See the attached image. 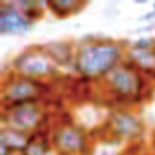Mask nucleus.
<instances>
[{
  "label": "nucleus",
  "mask_w": 155,
  "mask_h": 155,
  "mask_svg": "<svg viewBox=\"0 0 155 155\" xmlns=\"http://www.w3.org/2000/svg\"><path fill=\"white\" fill-rule=\"evenodd\" d=\"M44 49L48 51V55L53 58L57 66H69V64L73 66L75 53L68 42H49L48 46H44Z\"/></svg>",
  "instance_id": "9b49d317"
},
{
  "label": "nucleus",
  "mask_w": 155,
  "mask_h": 155,
  "mask_svg": "<svg viewBox=\"0 0 155 155\" xmlns=\"http://www.w3.org/2000/svg\"><path fill=\"white\" fill-rule=\"evenodd\" d=\"M108 128L110 131L113 133L115 139H120V140H133L140 135L142 131V122L140 119L128 111V110H117L110 115L108 119Z\"/></svg>",
  "instance_id": "0eeeda50"
},
{
  "label": "nucleus",
  "mask_w": 155,
  "mask_h": 155,
  "mask_svg": "<svg viewBox=\"0 0 155 155\" xmlns=\"http://www.w3.org/2000/svg\"><path fill=\"white\" fill-rule=\"evenodd\" d=\"M46 93V84L42 81L28 79L22 75H6L2 82V110L24 102L40 101Z\"/></svg>",
  "instance_id": "39448f33"
},
{
  "label": "nucleus",
  "mask_w": 155,
  "mask_h": 155,
  "mask_svg": "<svg viewBox=\"0 0 155 155\" xmlns=\"http://www.w3.org/2000/svg\"><path fill=\"white\" fill-rule=\"evenodd\" d=\"M151 18H155V11H151V13H148V15L140 17V20H151Z\"/></svg>",
  "instance_id": "2eb2a0df"
},
{
  "label": "nucleus",
  "mask_w": 155,
  "mask_h": 155,
  "mask_svg": "<svg viewBox=\"0 0 155 155\" xmlns=\"http://www.w3.org/2000/svg\"><path fill=\"white\" fill-rule=\"evenodd\" d=\"M51 142L58 155H84L90 148L86 131L73 122L57 126L51 133Z\"/></svg>",
  "instance_id": "423d86ee"
},
{
  "label": "nucleus",
  "mask_w": 155,
  "mask_h": 155,
  "mask_svg": "<svg viewBox=\"0 0 155 155\" xmlns=\"http://www.w3.org/2000/svg\"><path fill=\"white\" fill-rule=\"evenodd\" d=\"M48 155H58V153H57V151H55V148H53V150H51V151H49Z\"/></svg>",
  "instance_id": "dca6fc26"
},
{
  "label": "nucleus",
  "mask_w": 155,
  "mask_h": 155,
  "mask_svg": "<svg viewBox=\"0 0 155 155\" xmlns=\"http://www.w3.org/2000/svg\"><path fill=\"white\" fill-rule=\"evenodd\" d=\"M51 150H53L51 135L38 130V131L29 135V140H28V144H26V148L22 150L20 155H48Z\"/></svg>",
  "instance_id": "1a4fd4ad"
},
{
  "label": "nucleus",
  "mask_w": 155,
  "mask_h": 155,
  "mask_svg": "<svg viewBox=\"0 0 155 155\" xmlns=\"http://www.w3.org/2000/svg\"><path fill=\"white\" fill-rule=\"evenodd\" d=\"M153 11H155V4H153Z\"/></svg>",
  "instance_id": "a211bd4d"
},
{
  "label": "nucleus",
  "mask_w": 155,
  "mask_h": 155,
  "mask_svg": "<svg viewBox=\"0 0 155 155\" xmlns=\"http://www.w3.org/2000/svg\"><path fill=\"white\" fill-rule=\"evenodd\" d=\"M86 8V2H77V0H48L46 9H49L55 17L66 18L73 13H79Z\"/></svg>",
  "instance_id": "ddd939ff"
},
{
  "label": "nucleus",
  "mask_w": 155,
  "mask_h": 155,
  "mask_svg": "<svg viewBox=\"0 0 155 155\" xmlns=\"http://www.w3.org/2000/svg\"><path fill=\"white\" fill-rule=\"evenodd\" d=\"M33 20H29L15 2H2L0 6V33L2 35H26L33 28Z\"/></svg>",
  "instance_id": "6e6552de"
},
{
  "label": "nucleus",
  "mask_w": 155,
  "mask_h": 155,
  "mask_svg": "<svg viewBox=\"0 0 155 155\" xmlns=\"http://www.w3.org/2000/svg\"><path fill=\"white\" fill-rule=\"evenodd\" d=\"M151 148H153V151H155V135H153V140H151Z\"/></svg>",
  "instance_id": "f3484780"
},
{
  "label": "nucleus",
  "mask_w": 155,
  "mask_h": 155,
  "mask_svg": "<svg viewBox=\"0 0 155 155\" xmlns=\"http://www.w3.org/2000/svg\"><path fill=\"white\" fill-rule=\"evenodd\" d=\"M128 60L140 69L142 73L148 75H155V49H146V51H139V49H130L128 51Z\"/></svg>",
  "instance_id": "9d476101"
},
{
  "label": "nucleus",
  "mask_w": 155,
  "mask_h": 155,
  "mask_svg": "<svg viewBox=\"0 0 155 155\" xmlns=\"http://www.w3.org/2000/svg\"><path fill=\"white\" fill-rule=\"evenodd\" d=\"M130 49H139V51H146V49H155V38H139L131 44Z\"/></svg>",
  "instance_id": "4468645a"
},
{
  "label": "nucleus",
  "mask_w": 155,
  "mask_h": 155,
  "mask_svg": "<svg viewBox=\"0 0 155 155\" xmlns=\"http://www.w3.org/2000/svg\"><path fill=\"white\" fill-rule=\"evenodd\" d=\"M29 140V135L28 133H22V131H17V130H11V128H2L0 130V144H6L13 153H22V150L26 148Z\"/></svg>",
  "instance_id": "f8f14e48"
},
{
  "label": "nucleus",
  "mask_w": 155,
  "mask_h": 155,
  "mask_svg": "<svg viewBox=\"0 0 155 155\" xmlns=\"http://www.w3.org/2000/svg\"><path fill=\"white\" fill-rule=\"evenodd\" d=\"M11 69L15 75H22L28 79H48V77L55 75L57 64L53 58L48 55L44 46H35L29 49H24L11 60Z\"/></svg>",
  "instance_id": "20e7f679"
},
{
  "label": "nucleus",
  "mask_w": 155,
  "mask_h": 155,
  "mask_svg": "<svg viewBox=\"0 0 155 155\" xmlns=\"http://www.w3.org/2000/svg\"><path fill=\"white\" fill-rule=\"evenodd\" d=\"M46 120V110L40 101L17 104L2 110V128H11L22 133H35Z\"/></svg>",
  "instance_id": "7ed1b4c3"
},
{
  "label": "nucleus",
  "mask_w": 155,
  "mask_h": 155,
  "mask_svg": "<svg viewBox=\"0 0 155 155\" xmlns=\"http://www.w3.org/2000/svg\"><path fill=\"white\" fill-rule=\"evenodd\" d=\"M124 60L122 44L113 40H95L81 44L75 51L73 68L82 79H104Z\"/></svg>",
  "instance_id": "f257e3e1"
},
{
  "label": "nucleus",
  "mask_w": 155,
  "mask_h": 155,
  "mask_svg": "<svg viewBox=\"0 0 155 155\" xmlns=\"http://www.w3.org/2000/svg\"><path fill=\"white\" fill-rule=\"evenodd\" d=\"M104 82L108 91L120 101H140L144 91V77L142 71L137 69L130 60H122L115 69H111Z\"/></svg>",
  "instance_id": "f03ea898"
}]
</instances>
